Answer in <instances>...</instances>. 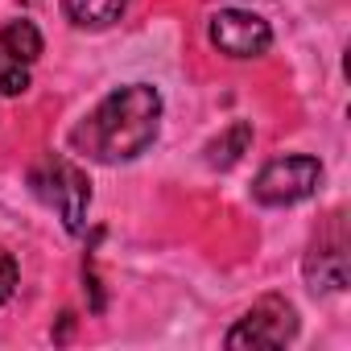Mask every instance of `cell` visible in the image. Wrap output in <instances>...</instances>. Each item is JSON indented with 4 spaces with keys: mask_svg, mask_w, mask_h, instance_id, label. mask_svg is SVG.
<instances>
[{
    "mask_svg": "<svg viewBox=\"0 0 351 351\" xmlns=\"http://www.w3.org/2000/svg\"><path fill=\"white\" fill-rule=\"evenodd\" d=\"M161 128V91L149 83H128L108 91L71 132V145L104 165L136 161Z\"/></svg>",
    "mask_w": 351,
    "mask_h": 351,
    "instance_id": "obj_1",
    "label": "cell"
},
{
    "mask_svg": "<svg viewBox=\"0 0 351 351\" xmlns=\"http://www.w3.org/2000/svg\"><path fill=\"white\" fill-rule=\"evenodd\" d=\"M29 91V66L25 62H5L0 66V95H25Z\"/></svg>",
    "mask_w": 351,
    "mask_h": 351,
    "instance_id": "obj_10",
    "label": "cell"
},
{
    "mask_svg": "<svg viewBox=\"0 0 351 351\" xmlns=\"http://www.w3.org/2000/svg\"><path fill=\"white\" fill-rule=\"evenodd\" d=\"M207 38L228 58H261L273 46V29L261 13L248 9H219L207 25Z\"/></svg>",
    "mask_w": 351,
    "mask_h": 351,
    "instance_id": "obj_5",
    "label": "cell"
},
{
    "mask_svg": "<svg viewBox=\"0 0 351 351\" xmlns=\"http://www.w3.org/2000/svg\"><path fill=\"white\" fill-rule=\"evenodd\" d=\"M248 149H252V124L248 120H232L203 153H207V165L211 169H232Z\"/></svg>",
    "mask_w": 351,
    "mask_h": 351,
    "instance_id": "obj_7",
    "label": "cell"
},
{
    "mask_svg": "<svg viewBox=\"0 0 351 351\" xmlns=\"http://www.w3.org/2000/svg\"><path fill=\"white\" fill-rule=\"evenodd\" d=\"M21 5H42V0H21Z\"/></svg>",
    "mask_w": 351,
    "mask_h": 351,
    "instance_id": "obj_12",
    "label": "cell"
},
{
    "mask_svg": "<svg viewBox=\"0 0 351 351\" xmlns=\"http://www.w3.org/2000/svg\"><path fill=\"white\" fill-rule=\"evenodd\" d=\"M306 281L314 293H339L347 285V236H343V215H330L326 232L306 252Z\"/></svg>",
    "mask_w": 351,
    "mask_h": 351,
    "instance_id": "obj_6",
    "label": "cell"
},
{
    "mask_svg": "<svg viewBox=\"0 0 351 351\" xmlns=\"http://www.w3.org/2000/svg\"><path fill=\"white\" fill-rule=\"evenodd\" d=\"M322 182V165L310 153H285L261 165V173L252 178V199L261 207H293L302 199H310Z\"/></svg>",
    "mask_w": 351,
    "mask_h": 351,
    "instance_id": "obj_3",
    "label": "cell"
},
{
    "mask_svg": "<svg viewBox=\"0 0 351 351\" xmlns=\"http://www.w3.org/2000/svg\"><path fill=\"white\" fill-rule=\"evenodd\" d=\"M0 50H5L13 62H38L42 58V34L34 21H9L5 29H0Z\"/></svg>",
    "mask_w": 351,
    "mask_h": 351,
    "instance_id": "obj_9",
    "label": "cell"
},
{
    "mask_svg": "<svg viewBox=\"0 0 351 351\" xmlns=\"http://www.w3.org/2000/svg\"><path fill=\"white\" fill-rule=\"evenodd\" d=\"M17 281H21V269H17L13 252H5V248H0V310H5V306L13 302V293H17Z\"/></svg>",
    "mask_w": 351,
    "mask_h": 351,
    "instance_id": "obj_11",
    "label": "cell"
},
{
    "mask_svg": "<svg viewBox=\"0 0 351 351\" xmlns=\"http://www.w3.org/2000/svg\"><path fill=\"white\" fill-rule=\"evenodd\" d=\"M128 9V0H62V13L71 25L79 29H108L112 21H120Z\"/></svg>",
    "mask_w": 351,
    "mask_h": 351,
    "instance_id": "obj_8",
    "label": "cell"
},
{
    "mask_svg": "<svg viewBox=\"0 0 351 351\" xmlns=\"http://www.w3.org/2000/svg\"><path fill=\"white\" fill-rule=\"evenodd\" d=\"M298 326L302 322H298L293 302L281 298V293H265L261 302H252L236 318V326L223 335V343L232 351H244V347H285V343L298 339Z\"/></svg>",
    "mask_w": 351,
    "mask_h": 351,
    "instance_id": "obj_4",
    "label": "cell"
},
{
    "mask_svg": "<svg viewBox=\"0 0 351 351\" xmlns=\"http://www.w3.org/2000/svg\"><path fill=\"white\" fill-rule=\"evenodd\" d=\"M29 186L34 195L58 211L62 228L71 236H79L87 228V207H91V178H87V169L75 165L71 157L62 153H46L34 169H29Z\"/></svg>",
    "mask_w": 351,
    "mask_h": 351,
    "instance_id": "obj_2",
    "label": "cell"
}]
</instances>
